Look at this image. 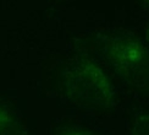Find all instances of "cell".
<instances>
[{"label": "cell", "instance_id": "cell-1", "mask_svg": "<svg viewBox=\"0 0 149 135\" xmlns=\"http://www.w3.org/2000/svg\"><path fill=\"white\" fill-rule=\"evenodd\" d=\"M58 87L67 101L92 112H105L115 104V89L104 70L86 57H77L60 71Z\"/></svg>", "mask_w": 149, "mask_h": 135}, {"label": "cell", "instance_id": "cell-2", "mask_svg": "<svg viewBox=\"0 0 149 135\" xmlns=\"http://www.w3.org/2000/svg\"><path fill=\"white\" fill-rule=\"evenodd\" d=\"M94 46L99 55L122 81L149 94V51L134 36L122 31L97 33Z\"/></svg>", "mask_w": 149, "mask_h": 135}, {"label": "cell", "instance_id": "cell-3", "mask_svg": "<svg viewBox=\"0 0 149 135\" xmlns=\"http://www.w3.org/2000/svg\"><path fill=\"white\" fill-rule=\"evenodd\" d=\"M0 135H28L20 119L0 103Z\"/></svg>", "mask_w": 149, "mask_h": 135}, {"label": "cell", "instance_id": "cell-4", "mask_svg": "<svg viewBox=\"0 0 149 135\" xmlns=\"http://www.w3.org/2000/svg\"><path fill=\"white\" fill-rule=\"evenodd\" d=\"M131 135H149V113L136 117L131 125Z\"/></svg>", "mask_w": 149, "mask_h": 135}, {"label": "cell", "instance_id": "cell-5", "mask_svg": "<svg viewBox=\"0 0 149 135\" xmlns=\"http://www.w3.org/2000/svg\"><path fill=\"white\" fill-rule=\"evenodd\" d=\"M58 135H99V134L83 127L69 125V127L61 128L58 131Z\"/></svg>", "mask_w": 149, "mask_h": 135}, {"label": "cell", "instance_id": "cell-6", "mask_svg": "<svg viewBox=\"0 0 149 135\" xmlns=\"http://www.w3.org/2000/svg\"><path fill=\"white\" fill-rule=\"evenodd\" d=\"M146 39H147V42L149 43V26H148V28H147V31H146Z\"/></svg>", "mask_w": 149, "mask_h": 135}, {"label": "cell", "instance_id": "cell-7", "mask_svg": "<svg viewBox=\"0 0 149 135\" xmlns=\"http://www.w3.org/2000/svg\"><path fill=\"white\" fill-rule=\"evenodd\" d=\"M146 4H147V5H149V1H146Z\"/></svg>", "mask_w": 149, "mask_h": 135}]
</instances>
